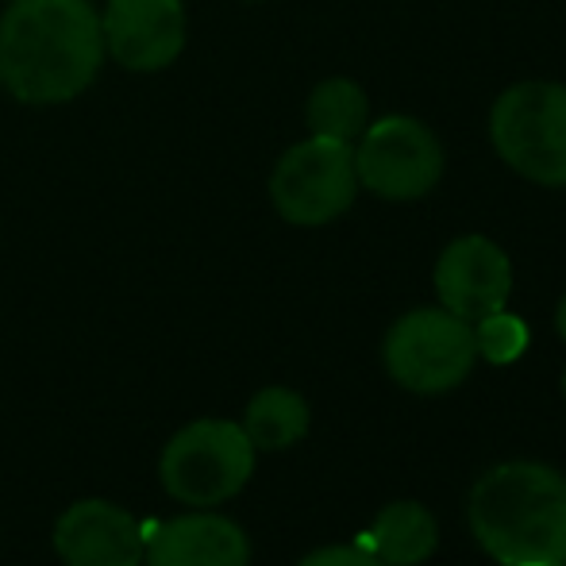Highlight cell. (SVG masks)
<instances>
[{
    "instance_id": "cell-17",
    "label": "cell",
    "mask_w": 566,
    "mask_h": 566,
    "mask_svg": "<svg viewBox=\"0 0 566 566\" xmlns=\"http://www.w3.org/2000/svg\"><path fill=\"white\" fill-rule=\"evenodd\" d=\"M555 328H559V336L566 339V293H563L559 308H555Z\"/></svg>"
},
{
    "instance_id": "cell-10",
    "label": "cell",
    "mask_w": 566,
    "mask_h": 566,
    "mask_svg": "<svg viewBox=\"0 0 566 566\" xmlns=\"http://www.w3.org/2000/svg\"><path fill=\"white\" fill-rule=\"evenodd\" d=\"M513 293V262L493 239L462 235L443 247L436 262V297L462 321H482L509 305Z\"/></svg>"
},
{
    "instance_id": "cell-9",
    "label": "cell",
    "mask_w": 566,
    "mask_h": 566,
    "mask_svg": "<svg viewBox=\"0 0 566 566\" xmlns=\"http://www.w3.org/2000/svg\"><path fill=\"white\" fill-rule=\"evenodd\" d=\"M54 552L66 566H143L147 528L132 509L105 497H85L59 516Z\"/></svg>"
},
{
    "instance_id": "cell-8",
    "label": "cell",
    "mask_w": 566,
    "mask_h": 566,
    "mask_svg": "<svg viewBox=\"0 0 566 566\" xmlns=\"http://www.w3.org/2000/svg\"><path fill=\"white\" fill-rule=\"evenodd\" d=\"M105 51L132 74H158L186 51L181 0H108L101 12Z\"/></svg>"
},
{
    "instance_id": "cell-1",
    "label": "cell",
    "mask_w": 566,
    "mask_h": 566,
    "mask_svg": "<svg viewBox=\"0 0 566 566\" xmlns=\"http://www.w3.org/2000/svg\"><path fill=\"white\" fill-rule=\"evenodd\" d=\"M105 62L90 0H12L0 20V85L23 105L82 97Z\"/></svg>"
},
{
    "instance_id": "cell-14",
    "label": "cell",
    "mask_w": 566,
    "mask_h": 566,
    "mask_svg": "<svg viewBox=\"0 0 566 566\" xmlns=\"http://www.w3.org/2000/svg\"><path fill=\"white\" fill-rule=\"evenodd\" d=\"M366 119H370V101H366L363 85L347 82V77H328L308 97V127L324 139L355 143L366 132Z\"/></svg>"
},
{
    "instance_id": "cell-11",
    "label": "cell",
    "mask_w": 566,
    "mask_h": 566,
    "mask_svg": "<svg viewBox=\"0 0 566 566\" xmlns=\"http://www.w3.org/2000/svg\"><path fill=\"white\" fill-rule=\"evenodd\" d=\"M143 566H251V539L231 516L186 513L147 532Z\"/></svg>"
},
{
    "instance_id": "cell-4",
    "label": "cell",
    "mask_w": 566,
    "mask_h": 566,
    "mask_svg": "<svg viewBox=\"0 0 566 566\" xmlns=\"http://www.w3.org/2000/svg\"><path fill=\"white\" fill-rule=\"evenodd\" d=\"M490 139L501 163L536 186H566V85L521 82L493 101Z\"/></svg>"
},
{
    "instance_id": "cell-6",
    "label": "cell",
    "mask_w": 566,
    "mask_h": 566,
    "mask_svg": "<svg viewBox=\"0 0 566 566\" xmlns=\"http://www.w3.org/2000/svg\"><path fill=\"white\" fill-rule=\"evenodd\" d=\"M355 143L313 139L290 147L270 174V201L277 217L297 228H321L339 220L355 205Z\"/></svg>"
},
{
    "instance_id": "cell-18",
    "label": "cell",
    "mask_w": 566,
    "mask_h": 566,
    "mask_svg": "<svg viewBox=\"0 0 566 566\" xmlns=\"http://www.w3.org/2000/svg\"><path fill=\"white\" fill-rule=\"evenodd\" d=\"M563 397H566V370H563Z\"/></svg>"
},
{
    "instance_id": "cell-12",
    "label": "cell",
    "mask_w": 566,
    "mask_h": 566,
    "mask_svg": "<svg viewBox=\"0 0 566 566\" xmlns=\"http://www.w3.org/2000/svg\"><path fill=\"white\" fill-rule=\"evenodd\" d=\"M436 544H440V524L432 509L420 501H394L374 516L358 547H366L381 566H420L432 559Z\"/></svg>"
},
{
    "instance_id": "cell-13",
    "label": "cell",
    "mask_w": 566,
    "mask_h": 566,
    "mask_svg": "<svg viewBox=\"0 0 566 566\" xmlns=\"http://www.w3.org/2000/svg\"><path fill=\"white\" fill-rule=\"evenodd\" d=\"M243 432L254 451H285L308 432V401L297 389L266 386L243 412Z\"/></svg>"
},
{
    "instance_id": "cell-5",
    "label": "cell",
    "mask_w": 566,
    "mask_h": 566,
    "mask_svg": "<svg viewBox=\"0 0 566 566\" xmlns=\"http://www.w3.org/2000/svg\"><path fill=\"white\" fill-rule=\"evenodd\" d=\"M381 363L401 389L420 397L451 394L478 363L474 324L448 308H412L389 328Z\"/></svg>"
},
{
    "instance_id": "cell-7",
    "label": "cell",
    "mask_w": 566,
    "mask_h": 566,
    "mask_svg": "<svg viewBox=\"0 0 566 566\" xmlns=\"http://www.w3.org/2000/svg\"><path fill=\"white\" fill-rule=\"evenodd\" d=\"M358 186L381 201H417L443 178V147L428 124L412 116H386L366 124L355 147Z\"/></svg>"
},
{
    "instance_id": "cell-15",
    "label": "cell",
    "mask_w": 566,
    "mask_h": 566,
    "mask_svg": "<svg viewBox=\"0 0 566 566\" xmlns=\"http://www.w3.org/2000/svg\"><path fill=\"white\" fill-rule=\"evenodd\" d=\"M474 343H478V355H482L485 363L509 366L528 350V324H524L521 316L497 308V313L474 321Z\"/></svg>"
},
{
    "instance_id": "cell-2",
    "label": "cell",
    "mask_w": 566,
    "mask_h": 566,
    "mask_svg": "<svg viewBox=\"0 0 566 566\" xmlns=\"http://www.w3.org/2000/svg\"><path fill=\"white\" fill-rule=\"evenodd\" d=\"M470 532L501 566H566V478L544 462H501L470 490Z\"/></svg>"
},
{
    "instance_id": "cell-16",
    "label": "cell",
    "mask_w": 566,
    "mask_h": 566,
    "mask_svg": "<svg viewBox=\"0 0 566 566\" xmlns=\"http://www.w3.org/2000/svg\"><path fill=\"white\" fill-rule=\"evenodd\" d=\"M297 566H381L374 559L366 547H347V544H336V547H321V552L305 555Z\"/></svg>"
},
{
    "instance_id": "cell-3",
    "label": "cell",
    "mask_w": 566,
    "mask_h": 566,
    "mask_svg": "<svg viewBox=\"0 0 566 566\" xmlns=\"http://www.w3.org/2000/svg\"><path fill=\"white\" fill-rule=\"evenodd\" d=\"M254 451L235 420H193L158 459L163 490L189 509H217L235 497L254 474Z\"/></svg>"
}]
</instances>
